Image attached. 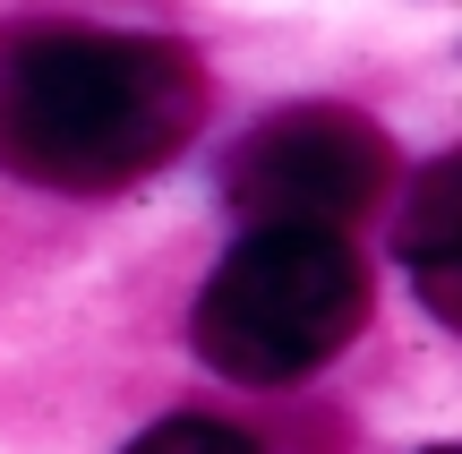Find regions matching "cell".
<instances>
[{"label":"cell","instance_id":"obj_1","mask_svg":"<svg viewBox=\"0 0 462 454\" xmlns=\"http://www.w3.org/2000/svg\"><path fill=\"white\" fill-rule=\"evenodd\" d=\"M206 120V69L163 34H17L0 51V163L34 189H129Z\"/></svg>","mask_w":462,"mask_h":454},{"label":"cell","instance_id":"obj_2","mask_svg":"<svg viewBox=\"0 0 462 454\" xmlns=\"http://www.w3.org/2000/svg\"><path fill=\"white\" fill-rule=\"evenodd\" d=\"M368 318V274L343 232L248 223V240L215 266L198 301V352L231 386H300Z\"/></svg>","mask_w":462,"mask_h":454},{"label":"cell","instance_id":"obj_3","mask_svg":"<svg viewBox=\"0 0 462 454\" xmlns=\"http://www.w3.org/2000/svg\"><path fill=\"white\" fill-rule=\"evenodd\" d=\"M394 181L377 120L343 112V103H291L274 112L223 171V198L248 223H300V232H343Z\"/></svg>","mask_w":462,"mask_h":454},{"label":"cell","instance_id":"obj_4","mask_svg":"<svg viewBox=\"0 0 462 454\" xmlns=\"http://www.w3.org/2000/svg\"><path fill=\"white\" fill-rule=\"evenodd\" d=\"M402 266H411L429 318H462V163L437 154L411 181V206H402Z\"/></svg>","mask_w":462,"mask_h":454},{"label":"cell","instance_id":"obj_5","mask_svg":"<svg viewBox=\"0 0 462 454\" xmlns=\"http://www.w3.org/2000/svg\"><path fill=\"white\" fill-rule=\"evenodd\" d=\"M129 454H257V438H240L231 421H198V412H180V421H154Z\"/></svg>","mask_w":462,"mask_h":454},{"label":"cell","instance_id":"obj_6","mask_svg":"<svg viewBox=\"0 0 462 454\" xmlns=\"http://www.w3.org/2000/svg\"><path fill=\"white\" fill-rule=\"evenodd\" d=\"M429 454H454V446H429Z\"/></svg>","mask_w":462,"mask_h":454}]
</instances>
